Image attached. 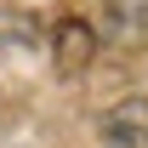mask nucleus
<instances>
[{
  "label": "nucleus",
  "instance_id": "obj_1",
  "mask_svg": "<svg viewBox=\"0 0 148 148\" xmlns=\"http://www.w3.org/2000/svg\"><path fill=\"white\" fill-rule=\"evenodd\" d=\"M103 148H148V97H125L103 114Z\"/></svg>",
  "mask_w": 148,
  "mask_h": 148
},
{
  "label": "nucleus",
  "instance_id": "obj_2",
  "mask_svg": "<svg viewBox=\"0 0 148 148\" xmlns=\"http://www.w3.org/2000/svg\"><path fill=\"white\" fill-rule=\"evenodd\" d=\"M80 51L91 57V29H86L80 17H69V23H63V57H57V63H63V69L74 74V63H80Z\"/></svg>",
  "mask_w": 148,
  "mask_h": 148
}]
</instances>
